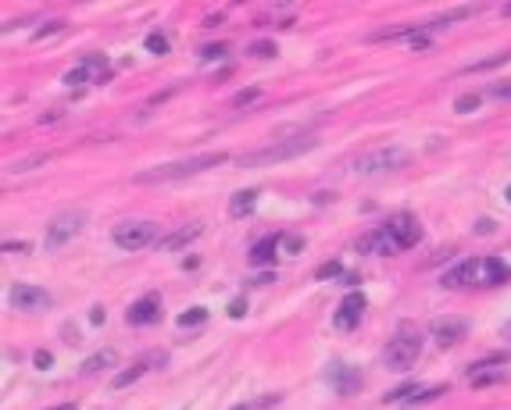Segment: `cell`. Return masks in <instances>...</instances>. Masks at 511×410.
I'll return each instance as SVG.
<instances>
[{
	"mask_svg": "<svg viewBox=\"0 0 511 410\" xmlns=\"http://www.w3.org/2000/svg\"><path fill=\"white\" fill-rule=\"evenodd\" d=\"M358 250H361V254H397L401 247L393 243V236H390L386 228H375V232H368V236L358 240Z\"/></svg>",
	"mask_w": 511,
	"mask_h": 410,
	"instance_id": "9a60e30c",
	"label": "cell"
},
{
	"mask_svg": "<svg viewBox=\"0 0 511 410\" xmlns=\"http://www.w3.org/2000/svg\"><path fill=\"white\" fill-rule=\"evenodd\" d=\"M493 228H497V225H493L490 218H479V225H476V232H479V236H490Z\"/></svg>",
	"mask_w": 511,
	"mask_h": 410,
	"instance_id": "d590c367",
	"label": "cell"
},
{
	"mask_svg": "<svg viewBox=\"0 0 511 410\" xmlns=\"http://www.w3.org/2000/svg\"><path fill=\"white\" fill-rule=\"evenodd\" d=\"M504 275H507V264H504L500 257H483V261H479V278H476V285H497V282H504Z\"/></svg>",
	"mask_w": 511,
	"mask_h": 410,
	"instance_id": "e0dca14e",
	"label": "cell"
},
{
	"mask_svg": "<svg viewBox=\"0 0 511 410\" xmlns=\"http://www.w3.org/2000/svg\"><path fill=\"white\" fill-rule=\"evenodd\" d=\"M361 318H365V297H361V292H351V297H344L339 311L332 314V325L339 332H351V328H358Z\"/></svg>",
	"mask_w": 511,
	"mask_h": 410,
	"instance_id": "7c38bea8",
	"label": "cell"
},
{
	"mask_svg": "<svg viewBox=\"0 0 511 410\" xmlns=\"http://www.w3.org/2000/svg\"><path fill=\"white\" fill-rule=\"evenodd\" d=\"M479 107V97L472 93V97H458V104H454V111H462V114H469V111H476Z\"/></svg>",
	"mask_w": 511,
	"mask_h": 410,
	"instance_id": "83f0119b",
	"label": "cell"
},
{
	"mask_svg": "<svg viewBox=\"0 0 511 410\" xmlns=\"http://www.w3.org/2000/svg\"><path fill=\"white\" fill-rule=\"evenodd\" d=\"M204 321H208V311H204V307H190V311H183V314L176 318L179 328H197V325H204Z\"/></svg>",
	"mask_w": 511,
	"mask_h": 410,
	"instance_id": "603a6c76",
	"label": "cell"
},
{
	"mask_svg": "<svg viewBox=\"0 0 511 410\" xmlns=\"http://www.w3.org/2000/svg\"><path fill=\"white\" fill-rule=\"evenodd\" d=\"M233 410H254V403H240V406H233Z\"/></svg>",
	"mask_w": 511,
	"mask_h": 410,
	"instance_id": "b9f144b4",
	"label": "cell"
},
{
	"mask_svg": "<svg viewBox=\"0 0 511 410\" xmlns=\"http://www.w3.org/2000/svg\"><path fill=\"white\" fill-rule=\"evenodd\" d=\"M86 225V211H61L58 218H54L50 225H47V240H43V247L47 250H61L65 243H72L76 236H79V228Z\"/></svg>",
	"mask_w": 511,
	"mask_h": 410,
	"instance_id": "8992f818",
	"label": "cell"
},
{
	"mask_svg": "<svg viewBox=\"0 0 511 410\" xmlns=\"http://www.w3.org/2000/svg\"><path fill=\"white\" fill-rule=\"evenodd\" d=\"M8 300H11V307L32 314V311H47V307H50V292L40 289V285H11Z\"/></svg>",
	"mask_w": 511,
	"mask_h": 410,
	"instance_id": "9c48e42d",
	"label": "cell"
},
{
	"mask_svg": "<svg viewBox=\"0 0 511 410\" xmlns=\"http://www.w3.org/2000/svg\"><path fill=\"white\" fill-rule=\"evenodd\" d=\"M247 314V300L244 297H236L233 304H229V318H244Z\"/></svg>",
	"mask_w": 511,
	"mask_h": 410,
	"instance_id": "d6a6232c",
	"label": "cell"
},
{
	"mask_svg": "<svg viewBox=\"0 0 511 410\" xmlns=\"http://www.w3.org/2000/svg\"><path fill=\"white\" fill-rule=\"evenodd\" d=\"M147 50L157 54V57L168 54V36H164V32H150V36H147Z\"/></svg>",
	"mask_w": 511,
	"mask_h": 410,
	"instance_id": "d4e9b609",
	"label": "cell"
},
{
	"mask_svg": "<svg viewBox=\"0 0 511 410\" xmlns=\"http://www.w3.org/2000/svg\"><path fill=\"white\" fill-rule=\"evenodd\" d=\"M504 197H507V204H511V186H507V190H504Z\"/></svg>",
	"mask_w": 511,
	"mask_h": 410,
	"instance_id": "ee69618b",
	"label": "cell"
},
{
	"mask_svg": "<svg viewBox=\"0 0 511 410\" xmlns=\"http://www.w3.org/2000/svg\"><path fill=\"white\" fill-rule=\"evenodd\" d=\"M222 22H225L222 15H208V18H204V25H208V29H215V25H222Z\"/></svg>",
	"mask_w": 511,
	"mask_h": 410,
	"instance_id": "f35d334b",
	"label": "cell"
},
{
	"mask_svg": "<svg viewBox=\"0 0 511 410\" xmlns=\"http://www.w3.org/2000/svg\"><path fill=\"white\" fill-rule=\"evenodd\" d=\"M50 410H72V406H68V403H65V406H50Z\"/></svg>",
	"mask_w": 511,
	"mask_h": 410,
	"instance_id": "7bdbcfd3",
	"label": "cell"
},
{
	"mask_svg": "<svg viewBox=\"0 0 511 410\" xmlns=\"http://www.w3.org/2000/svg\"><path fill=\"white\" fill-rule=\"evenodd\" d=\"M32 361H36V368H40V371H50V368H54V357L47 354V349H40V354H36Z\"/></svg>",
	"mask_w": 511,
	"mask_h": 410,
	"instance_id": "1f68e13d",
	"label": "cell"
},
{
	"mask_svg": "<svg viewBox=\"0 0 511 410\" xmlns=\"http://www.w3.org/2000/svg\"><path fill=\"white\" fill-rule=\"evenodd\" d=\"M511 361V354H497V357H483V361H476L472 368H469V378H476V375H486V371H500V364H507Z\"/></svg>",
	"mask_w": 511,
	"mask_h": 410,
	"instance_id": "7402d4cb",
	"label": "cell"
},
{
	"mask_svg": "<svg viewBox=\"0 0 511 410\" xmlns=\"http://www.w3.org/2000/svg\"><path fill=\"white\" fill-rule=\"evenodd\" d=\"M507 375L504 371H486V375H476V378H469L472 385H497V382H504Z\"/></svg>",
	"mask_w": 511,
	"mask_h": 410,
	"instance_id": "484cf974",
	"label": "cell"
},
{
	"mask_svg": "<svg viewBox=\"0 0 511 410\" xmlns=\"http://www.w3.org/2000/svg\"><path fill=\"white\" fill-rule=\"evenodd\" d=\"M325 382H329L339 396H351V392L361 389V371H354V368L344 364V361H332V364L325 368Z\"/></svg>",
	"mask_w": 511,
	"mask_h": 410,
	"instance_id": "30bf717a",
	"label": "cell"
},
{
	"mask_svg": "<svg viewBox=\"0 0 511 410\" xmlns=\"http://www.w3.org/2000/svg\"><path fill=\"white\" fill-rule=\"evenodd\" d=\"M161 318V297L157 292H147V297H140L129 311H126V321L129 325H150Z\"/></svg>",
	"mask_w": 511,
	"mask_h": 410,
	"instance_id": "5bb4252c",
	"label": "cell"
},
{
	"mask_svg": "<svg viewBox=\"0 0 511 410\" xmlns=\"http://www.w3.org/2000/svg\"><path fill=\"white\" fill-rule=\"evenodd\" d=\"M251 57H275V43H265V39L254 43V46H251Z\"/></svg>",
	"mask_w": 511,
	"mask_h": 410,
	"instance_id": "f1b7e54d",
	"label": "cell"
},
{
	"mask_svg": "<svg viewBox=\"0 0 511 410\" xmlns=\"http://www.w3.org/2000/svg\"><path fill=\"white\" fill-rule=\"evenodd\" d=\"M111 240H115L119 250H143L150 243H157V225L147 221V218H133V221H119L111 228Z\"/></svg>",
	"mask_w": 511,
	"mask_h": 410,
	"instance_id": "277c9868",
	"label": "cell"
},
{
	"mask_svg": "<svg viewBox=\"0 0 511 410\" xmlns=\"http://www.w3.org/2000/svg\"><path fill=\"white\" fill-rule=\"evenodd\" d=\"M79 339H83V335H79L76 328H65V342H79Z\"/></svg>",
	"mask_w": 511,
	"mask_h": 410,
	"instance_id": "60d3db41",
	"label": "cell"
},
{
	"mask_svg": "<svg viewBox=\"0 0 511 410\" xmlns=\"http://www.w3.org/2000/svg\"><path fill=\"white\" fill-rule=\"evenodd\" d=\"M429 332H433V339H436L440 346H458V342L469 335V321H465V318H436V321L429 325Z\"/></svg>",
	"mask_w": 511,
	"mask_h": 410,
	"instance_id": "8fae6325",
	"label": "cell"
},
{
	"mask_svg": "<svg viewBox=\"0 0 511 410\" xmlns=\"http://www.w3.org/2000/svg\"><path fill=\"white\" fill-rule=\"evenodd\" d=\"M225 50H229L225 43H208V46L197 50V57H200V61H215V57H225Z\"/></svg>",
	"mask_w": 511,
	"mask_h": 410,
	"instance_id": "cb8c5ba5",
	"label": "cell"
},
{
	"mask_svg": "<svg viewBox=\"0 0 511 410\" xmlns=\"http://www.w3.org/2000/svg\"><path fill=\"white\" fill-rule=\"evenodd\" d=\"M282 247H287V254H301V250H304V240H297V236H282Z\"/></svg>",
	"mask_w": 511,
	"mask_h": 410,
	"instance_id": "4dcf8cb0",
	"label": "cell"
},
{
	"mask_svg": "<svg viewBox=\"0 0 511 410\" xmlns=\"http://www.w3.org/2000/svg\"><path fill=\"white\" fill-rule=\"evenodd\" d=\"M486 97H493V100H511V82H493V86L486 89Z\"/></svg>",
	"mask_w": 511,
	"mask_h": 410,
	"instance_id": "4316f807",
	"label": "cell"
},
{
	"mask_svg": "<svg viewBox=\"0 0 511 410\" xmlns=\"http://www.w3.org/2000/svg\"><path fill=\"white\" fill-rule=\"evenodd\" d=\"M315 136H287L279 143H268V147H258V150H247L240 157L244 168H261V164H279V161H290V157H301L308 150H315Z\"/></svg>",
	"mask_w": 511,
	"mask_h": 410,
	"instance_id": "7a4b0ae2",
	"label": "cell"
},
{
	"mask_svg": "<svg viewBox=\"0 0 511 410\" xmlns=\"http://www.w3.org/2000/svg\"><path fill=\"white\" fill-rule=\"evenodd\" d=\"M58 29H61V18H54L50 25H40V29H36L32 36H36V39H43V36H50V32H58Z\"/></svg>",
	"mask_w": 511,
	"mask_h": 410,
	"instance_id": "836d02e7",
	"label": "cell"
},
{
	"mask_svg": "<svg viewBox=\"0 0 511 410\" xmlns=\"http://www.w3.org/2000/svg\"><path fill=\"white\" fill-rule=\"evenodd\" d=\"M408 164V154L401 147H383L372 154H361L354 161V175H386V171H401Z\"/></svg>",
	"mask_w": 511,
	"mask_h": 410,
	"instance_id": "5b68a950",
	"label": "cell"
},
{
	"mask_svg": "<svg viewBox=\"0 0 511 410\" xmlns=\"http://www.w3.org/2000/svg\"><path fill=\"white\" fill-rule=\"evenodd\" d=\"M279 247H282V236H265L261 243H254V250H251V264H272V257H275Z\"/></svg>",
	"mask_w": 511,
	"mask_h": 410,
	"instance_id": "ac0fdd59",
	"label": "cell"
},
{
	"mask_svg": "<svg viewBox=\"0 0 511 410\" xmlns=\"http://www.w3.org/2000/svg\"><path fill=\"white\" fill-rule=\"evenodd\" d=\"M104 318H107V314H104V307H97V311H90V321H93V325H104Z\"/></svg>",
	"mask_w": 511,
	"mask_h": 410,
	"instance_id": "74e56055",
	"label": "cell"
},
{
	"mask_svg": "<svg viewBox=\"0 0 511 410\" xmlns=\"http://www.w3.org/2000/svg\"><path fill=\"white\" fill-rule=\"evenodd\" d=\"M504 15H507V18H511V4H507V8H504Z\"/></svg>",
	"mask_w": 511,
	"mask_h": 410,
	"instance_id": "f6af8a7d",
	"label": "cell"
},
{
	"mask_svg": "<svg viewBox=\"0 0 511 410\" xmlns=\"http://www.w3.org/2000/svg\"><path fill=\"white\" fill-rule=\"evenodd\" d=\"M332 275H339V261H329L318 268V278H332Z\"/></svg>",
	"mask_w": 511,
	"mask_h": 410,
	"instance_id": "e575fe53",
	"label": "cell"
},
{
	"mask_svg": "<svg viewBox=\"0 0 511 410\" xmlns=\"http://www.w3.org/2000/svg\"><path fill=\"white\" fill-rule=\"evenodd\" d=\"M104 75H107V61H104V54H90V57H83V61H79L76 68H68V72H65V82H68V86L104 82Z\"/></svg>",
	"mask_w": 511,
	"mask_h": 410,
	"instance_id": "ba28073f",
	"label": "cell"
},
{
	"mask_svg": "<svg viewBox=\"0 0 511 410\" xmlns=\"http://www.w3.org/2000/svg\"><path fill=\"white\" fill-rule=\"evenodd\" d=\"M390 236H393V243L401 247V250H408V247H415V243H422V225L411 218V214H393V218H386V225H383Z\"/></svg>",
	"mask_w": 511,
	"mask_h": 410,
	"instance_id": "52a82bcc",
	"label": "cell"
},
{
	"mask_svg": "<svg viewBox=\"0 0 511 410\" xmlns=\"http://www.w3.org/2000/svg\"><path fill=\"white\" fill-rule=\"evenodd\" d=\"M204 232V225L200 221H190V225H179V228H172L168 236H161L157 240V250H164V254H172V250H183V247H190L197 236Z\"/></svg>",
	"mask_w": 511,
	"mask_h": 410,
	"instance_id": "4fadbf2b",
	"label": "cell"
},
{
	"mask_svg": "<svg viewBox=\"0 0 511 410\" xmlns=\"http://www.w3.org/2000/svg\"><path fill=\"white\" fill-rule=\"evenodd\" d=\"M229 154H200V157H186V161H168V164H154L147 171H136L133 182L136 186H154V182H179V179H190L197 171H208L215 164H222Z\"/></svg>",
	"mask_w": 511,
	"mask_h": 410,
	"instance_id": "6da1fadb",
	"label": "cell"
},
{
	"mask_svg": "<svg viewBox=\"0 0 511 410\" xmlns=\"http://www.w3.org/2000/svg\"><path fill=\"white\" fill-rule=\"evenodd\" d=\"M258 97H261L258 89H244V93H236V97H233V104H236V107H244V104H254Z\"/></svg>",
	"mask_w": 511,
	"mask_h": 410,
	"instance_id": "f546056e",
	"label": "cell"
},
{
	"mask_svg": "<svg viewBox=\"0 0 511 410\" xmlns=\"http://www.w3.org/2000/svg\"><path fill=\"white\" fill-rule=\"evenodd\" d=\"M154 361V357H150ZM150 361H136L133 368H126V371H119L115 375V382H111V385H115V389H126V385H133L136 378H143L147 375V368H150Z\"/></svg>",
	"mask_w": 511,
	"mask_h": 410,
	"instance_id": "ffe728a7",
	"label": "cell"
},
{
	"mask_svg": "<svg viewBox=\"0 0 511 410\" xmlns=\"http://www.w3.org/2000/svg\"><path fill=\"white\" fill-rule=\"evenodd\" d=\"M119 361V354H115V349H100V354H93L86 364H83V375H93V371H104V368H111V364H115Z\"/></svg>",
	"mask_w": 511,
	"mask_h": 410,
	"instance_id": "44dd1931",
	"label": "cell"
},
{
	"mask_svg": "<svg viewBox=\"0 0 511 410\" xmlns=\"http://www.w3.org/2000/svg\"><path fill=\"white\" fill-rule=\"evenodd\" d=\"M272 278H275V275H272V271H261V275H258V278H254V285H265V282H272Z\"/></svg>",
	"mask_w": 511,
	"mask_h": 410,
	"instance_id": "ab89813d",
	"label": "cell"
},
{
	"mask_svg": "<svg viewBox=\"0 0 511 410\" xmlns=\"http://www.w3.org/2000/svg\"><path fill=\"white\" fill-rule=\"evenodd\" d=\"M4 250H8V254H25L29 243H4Z\"/></svg>",
	"mask_w": 511,
	"mask_h": 410,
	"instance_id": "8d00e7d4",
	"label": "cell"
},
{
	"mask_svg": "<svg viewBox=\"0 0 511 410\" xmlns=\"http://www.w3.org/2000/svg\"><path fill=\"white\" fill-rule=\"evenodd\" d=\"M479 278V261H462L454 271H447L440 282H443V289H465V285H472Z\"/></svg>",
	"mask_w": 511,
	"mask_h": 410,
	"instance_id": "2e32d148",
	"label": "cell"
},
{
	"mask_svg": "<svg viewBox=\"0 0 511 410\" xmlns=\"http://www.w3.org/2000/svg\"><path fill=\"white\" fill-rule=\"evenodd\" d=\"M422 342H426L422 332L411 328V325H404L401 332L386 342L383 364H386L390 371H408V368H415V361H419V354H422Z\"/></svg>",
	"mask_w": 511,
	"mask_h": 410,
	"instance_id": "3957f363",
	"label": "cell"
},
{
	"mask_svg": "<svg viewBox=\"0 0 511 410\" xmlns=\"http://www.w3.org/2000/svg\"><path fill=\"white\" fill-rule=\"evenodd\" d=\"M254 204H258V190H240V193H233V200H229V214H233V218H247V214L254 211Z\"/></svg>",
	"mask_w": 511,
	"mask_h": 410,
	"instance_id": "d6986e66",
	"label": "cell"
}]
</instances>
